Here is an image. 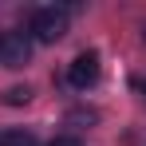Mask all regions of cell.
Segmentation results:
<instances>
[{
  "mask_svg": "<svg viewBox=\"0 0 146 146\" xmlns=\"http://www.w3.org/2000/svg\"><path fill=\"white\" fill-rule=\"evenodd\" d=\"M63 32H67V12H63V8H40V12L32 16V36H36L40 44L63 40Z\"/></svg>",
  "mask_w": 146,
  "mask_h": 146,
  "instance_id": "obj_1",
  "label": "cell"
},
{
  "mask_svg": "<svg viewBox=\"0 0 146 146\" xmlns=\"http://www.w3.org/2000/svg\"><path fill=\"white\" fill-rule=\"evenodd\" d=\"M32 59V40L24 32H4L0 36V63L4 67H24Z\"/></svg>",
  "mask_w": 146,
  "mask_h": 146,
  "instance_id": "obj_2",
  "label": "cell"
},
{
  "mask_svg": "<svg viewBox=\"0 0 146 146\" xmlns=\"http://www.w3.org/2000/svg\"><path fill=\"white\" fill-rule=\"evenodd\" d=\"M95 79H99V51H83V55H75L71 67H67V83H71L75 91H87Z\"/></svg>",
  "mask_w": 146,
  "mask_h": 146,
  "instance_id": "obj_3",
  "label": "cell"
},
{
  "mask_svg": "<svg viewBox=\"0 0 146 146\" xmlns=\"http://www.w3.org/2000/svg\"><path fill=\"white\" fill-rule=\"evenodd\" d=\"M0 146H36V134L32 130H4Z\"/></svg>",
  "mask_w": 146,
  "mask_h": 146,
  "instance_id": "obj_4",
  "label": "cell"
},
{
  "mask_svg": "<svg viewBox=\"0 0 146 146\" xmlns=\"http://www.w3.org/2000/svg\"><path fill=\"white\" fill-rule=\"evenodd\" d=\"M0 99H4V107H24L28 99H32V87H28V83H24V87H8Z\"/></svg>",
  "mask_w": 146,
  "mask_h": 146,
  "instance_id": "obj_5",
  "label": "cell"
},
{
  "mask_svg": "<svg viewBox=\"0 0 146 146\" xmlns=\"http://www.w3.org/2000/svg\"><path fill=\"white\" fill-rule=\"evenodd\" d=\"M51 146H83V142H79V138H55Z\"/></svg>",
  "mask_w": 146,
  "mask_h": 146,
  "instance_id": "obj_6",
  "label": "cell"
}]
</instances>
